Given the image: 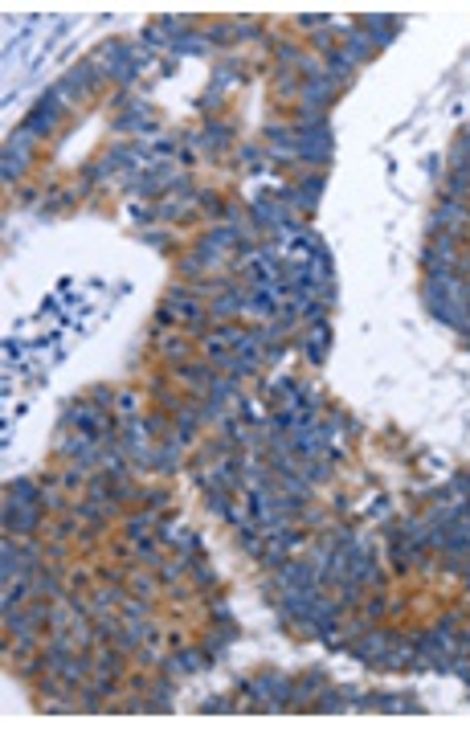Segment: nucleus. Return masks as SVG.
Instances as JSON below:
<instances>
[{
	"mask_svg": "<svg viewBox=\"0 0 470 736\" xmlns=\"http://www.w3.org/2000/svg\"><path fill=\"white\" fill-rule=\"evenodd\" d=\"M324 352H327V327L319 324L311 331V360H324Z\"/></svg>",
	"mask_w": 470,
	"mask_h": 736,
	"instance_id": "obj_3",
	"label": "nucleus"
},
{
	"mask_svg": "<svg viewBox=\"0 0 470 736\" xmlns=\"http://www.w3.org/2000/svg\"><path fill=\"white\" fill-rule=\"evenodd\" d=\"M385 651H389V638H385V634H368V638H364V642L356 646L360 658H385Z\"/></svg>",
	"mask_w": 470,
	"mask_h": 736,
	"instance_id": "obj_2",
	"label": "nucleus"
},
{
	"mask_svg": "<svg viewBox=\"0 0 470 736\" xmlns=\"http://www.w3.org/2000/svg\"><path fill=\"white\" fill-rule=\"evenodd\" d=\"M466 221H470V209L462 205V201H442V205H438V217H434V225L446 229V233H458Z\"/></svg>",
	"mask_w": 470,
	"mask_h": 736,
	"instance_id": "obj_1",
	"label": "nucleus"
}]
</instances>
